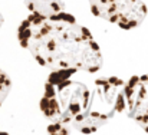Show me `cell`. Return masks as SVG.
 <instances>
[{
    "label": "cell",
    "instance_id": "cell-1",
    "mask_svg": "<svg viewBox=\"0 0 148 135\" xmlns=\"http://www.w3.org/2000/svg\"><path fill=\"white\" fill-rule=\"evenodd\" d=\"M79 73L78 69L50 71L40 99L50 134H91L127 111L125 82L116 76L88 82Z\"/></svg>",
    "mask_w": 148,
    "mask_h": 135
},
{
    "label": "cell",
    "instance_id": "cell-2",
    "mask_svg": "<svg viewBox=\"0 0 148 135\" xmlns=\"http://www.w3.org/2000/svg\"><path fill=\"white\" fill-rule=\"evenodd\" d=\"M17 38L36 62L49 71L95 73L102 68V53L94 36L65 10L53 16L30 13L20 23Z\"/></svg>",
    "mask_w": 148,
    "mask_h": 135
},
{
    "label": "cell",
    "instance_id": "cell-3",
    "mask_svg": "<svg viewBox=\"0 0 148 135\" xmlns=\"http://www.w3.org/2000/svg\"><path fill=\"white\" fill-rule=\"evenodd\" d=\"M91 12L121 29L140 26L147 16V6L143 0H88Z\"/></svg>",
    "mask_w": 148,
    "mask_h": 135
},
{
    "label": "cell",
    "instance_id": "cell-4",
    "mask_svg": "<svg viewBox=\"0 0 148 135\" xmlns=\"http://www.w3.org/2000/svg\"><path fill=\"white\" fill-rule=\"evenodd\" d=\"M124 93L128 115L148 132V73L132 76L125 84Z\"/></svg>",
    "mask_w": 148,
    "mask_h": 135
},
{
    "label": "cell",
    "instance_id": "cell-5",
    "mask_svg": "<svg viewBox=\"0 0 148 135\" xmlns=\"http://www.w3.org/2000/svg\"><path fill=\"white\" fill-rule=\"evenodd\" d=\"M25 3L32 14L39 16H53L65 10L62 0H25Z\"/></svg>",
    "mask_w": 148,
    "mask_h": 135
},
{
    "label": "cell",
    "instance_id": "cell-6",
    "mask_svg": "<svg viewBox=\"0 0 148 135\" xmlns=\"http://www.w3.org/2000/svg\"><path fill=\"white\" fill-rule=\"evenodd\" d=\"M10 86H12V82H10L7 73L0 69V106L6 101V98H7L9 92H10Z\"/></svg>",
    "mask_w": 148,
    "mask_h": 135
},
{
    "label": "cell",
    "instance_id": "cell-7",
    "mask_svg": "<svg viewBox=\"0 0 148 135\" xmlns=\"http://www.w3.org/2000/svg\"><path fill=\"white\" fill-rule=\"evenodd\" d=\"M1 25H3V16L0 14V27H1Z\"/></svg>",
    "mask_w": 148,
    "mask_h": 135
}]
</instances>
